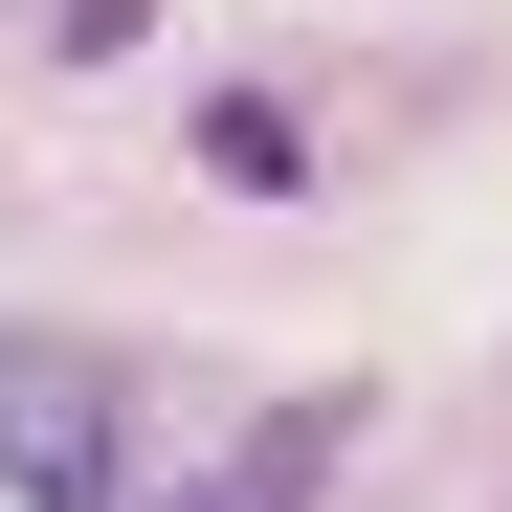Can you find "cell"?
I'll return each mask as SVG.
<instances>
[{
	"label": "cell",
	"mask_w": 512,
	"mask_h": 512,
	"mask_svg": "<svg viewBox=\"0 0 512 512\" xmlns=\"http://www.w3.org/2000/svg\"><path fill=\"white\" fill-rule=\"evenodd\" d=\"M112 468H134L112 357H67V334H0V490H23V512H112Z\"/></svg>",
	"instance_id": "1"
},
{
	"label": "cell",
	"mask_w": 512,
	"mask_h": 512,
	"mask_svg": "<svg viewBox=\"0 0 512 512\" xmlns=\"http://www.w3.org/2000/svg\"><path fill=\"white\" fill-rule=\"evenodd\" d=\"M334 446H357V401H268V423H245L179 512H312V468H334Z\"/></svg>",
	"instance_id": "2"
},
{
	"label": "cell",
	"mask_w": 512,
	"mask_h": 512,
	"mask_svg": "<svg viewBox=\"0 0 512 512\" xmlns=\"http://www.w3.org/2000/svg\"><path fill=\"white\" fill-rule=\"evenodd\" d=\"M201 156H223V179H245V201H290V179H312V134H290L268 90H223V112H201Z\"/></svg>",
	"instance_id": "3"
}]
</instances>
